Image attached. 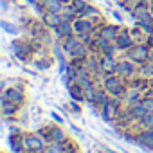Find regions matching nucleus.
Masks as SVG:
<instances>
[{"mask_svg":"<svg viewBox=\"0 0 153 153\" xmlns=\"http://www.w3.org/2000/svg\"><path fill=\"white\" fill-rule=\"evenodd\" d=\"M101 85H103V88H105L110 96L121 97L123 101H124V96H126V92H128V88H130L128 81H126V79H123L121 76H117V74H108V76H103Z\"/></svg>","mask_w":153,"mask_h":153,"instance_id":"f257e3e1","label":"nucleus"},{"mask_svg":"<svg viewBox=\"0 0 153 153\" xmlns=\"http://www.w3.org/2000/svg\"><path fill=\"white\" fill-rule=\"evenodd\" d=\"M11 49H13V54H15L16 59H20V61H24V63H33L36 51H34L31 40L27 42V40L16 38V40L11 42Z\"/></svg>","mask_w":153,"mask_h":153,"instance_id":"f03ea898","label":"nucleus"},{"mask_svg":"<svg viewBox=\"0 0 153 153\" xmlns=\"http://www.w3.org/2000/svg\"><path fill=\"white\" fill-rule=\"evenodd\" d=\"M123 108H124V101L121 97L110 96V99L101 106V117H103V121L105 123H115Z\"/></svg>","mask_w":153,"mask_h":153,"instance_id":"7ed1b4c3","label":"nucleus"},{"mask_svg":"<svg viewBox=\"0 0 153 153\" xmlns=\"http://www.w3.org/2000/svg\"><path fill=\"white\" fill-rule=\"evenodd\" d=\"M123 56L131 59L135 65H144V63L149 61V45L148 43H135L131 49L123 52Z\"/></svg>","mask_w":153,"mask_h":153,"instance_id":"20e7f679","label":"nucleus"},{"mask_svg":"<svg viewBox=\"0 0 153 153\" xmlns=\"http://www.w3.org/2000/svg\"><path fill=\"white\" fill-rule=\"evenodd\" d=\"M117 76H121L123 79L130 81L131 78L139 74V65H135L131 59H128L126 56H119V63H117Z\"/></svg>","mask_w":153,"mask_h":153,"instance_id":"39448f33","label":"nucleus"},{"mask_svg":"<svg viewBox=\"0 0 153 153\" xmlns=\"http://www.w3.org/2000/svg\"><path fill=\"white\" fill-rule=\"evenodd\" d=\"M45 146H47V140L40 137L36 131H24V148L27 149V153L45 149Z\"/></svg>","mask_w":153,"mask_h":153,"instance_id":"423d86ee","label":"nucleus"},{"mask_svg":"<svg viewBox=\"0 0 153 153\" xmlns=\"http://www.w3.org/2000/svg\"><path fill=\"white\" fill-rule=\"evenodd\" d=\"M137 135V144L148 151H153V128H140L139 124L133 126Z\"/></svg>","mask_w":153,"mask_h":153,"instance_id":"0eeeda50","label":"nucleus"},{"mask_svg":"<svg viewBox=\"0 0 153 153\" xmlns=\"http://www.w3.org/2000/svg\"><path fill=\"white\" fill-rule=\"evenodd\" d=\"M2 99H7L11 103H16L20 106H24L25 103V92L22 85H15V87H7L6 90H2Z\"/></svg>","mask_w":153,"mask_h":153,"instance_id":"6e6552de","label":"nucleus"},{"mask_svg":"<svg viewBox=\"0 0 153 153\" xmlns=\"http://www.w3.org/2000/svg\"><path fill=\"white\" fill-rule=\"evenodd\" d=\"M130 16L133 18V22H135V24L153 22V15H151V11H149V6H148V4H139V2H137V4L133 6V9H131Z\"/></svg>","mask_w":153,"mask_h":153,"instance_id":"1a4fd4ad","label":"nucleus"},{"mask_svg":"<svg viewBox=\"0 0 153 153\" xmlns=\"http://www.w3.org/2000/svg\"><path fill=\"white\" fill-rule=\"evenodd\" d=\"M115 47H117V51L123 54V52H126L128 49H131L133 45H135V40H133V36H131V33H130V29L128 27H123L121 29V33H119V36L115 38Z\"/></svg>","mask_w":153,"mask_h":153,"instance_id":"9d476101","label":"nucleus"},{"mask_svg":"<svg viewBox=\"0 0 153 153\" xmlns=\"http://www.w3.org/2000/svg\"><path fill=\"white\" fill-rule=\"evenodd\" d=\"M54 61H56V58H54L52 54H49V52L45 51V47H43L42 51H38V52L34 54L33 65H34L38 70H47V68H51V67L54 65Z\"/></svg>","mask_w":153,"mask_h":153,"instance_id":"9b49d317","label":"nucleus"},{"mask_svg":"<svg viewBox=\"0 0 153 153\" xmlns=\"http://www.w3.org/2000/svg\"><path fill=\"white\" fill-rule=\"evenodd\" d=\"M74 31H76V34H96L97 33V29H96V25L88 20V18H83V16H78L74 20Z\"/></svg>","mask_w":153,"mask_h":153,"instance_id":"f8f14e48","label":"nucleus"},{"mask_svg":"<svg viewBox=\"0 0 153 153\" xmlns=\"http://www.w3.org/2000/svg\"><path fill=\"white\" fill-rule=\"evenodd\" d=\"M47 139H49V142H51V140H54V142H67V140H68L65 130H63L61 124H58V123L47 124Z\"/></svg>","mask_w":153,"mask_h":153,"instance_id":"ddd939ff","label":"nucleus"},{"mask_svg":"<svg viewBox=\"0 0 153 153\" xmlns=\"http://www.w3.org/2000/svg\"><path fill=\"white\" fill-rule=\"evenodd\" d=\"M88 56H90V49H88L83 42H79L78 45L72 49V52L68 54V59L74 61V63H85V59H87Z\"/></svg>","mask_w":153,"mask_h":153,"instance_id":"4468645a","label":"nucleus"},{"mask_svg":"<svg viewBox=\"0 0 153 153\" xmlns=\"http://www.w3.org/2000/svg\"><path fill=\"white\" fill-rule=\"evenodd\" d=\"M121 29H123V27H121L119 24H105L103 27L97 29V34L103 36V38H106L108 42H115V38L119 36Z\"/></svg>","mask_w":153,"mask_h":153,"instance_id":"2eb2a0df","label":"nucleus"},{"mask_svg":"<svg viewBox=\"0 0 153 153\" xmlns=\"http://www.w3.org/2000/svg\"><path fill=\"white\" fill-rule=\"evenodd\" d=\"M52 33H54V36L58 38V42H61V40H65V38H68V36H74V34H76V31H74V22L63 20Z\"/></svg>","mask_w":153,"mask_h":153,"instance_id":"dca6fc26","label":"nucleus"},{"mask_svg":"<svg viewBox=\"0 0 153 153\" xmlns=\"http://www.w3.org/2000/svg\"><path fill=\"white\" fill-rule=\"evenodd\" d=\"M40 20H42V22H43V25H45V27H49L51 31H54V29L63 22L61 15H59V13H56V11H45V13L40 16Z\"/></svg>","mask_w":153,"mask_h":153,"instance_id":"f3484780","label":"nucleus"},{"mask_svg":"<svg viewBox=\"0 0 153 153\" xmlns=\"http://www.w3.org/2000/svg\"><path fill=\"white\" fill-rule=\"evenodd\" d=\"M117 63H119L117 56H101V72H103V76L115 74L117 72Z\"/></svg>","mask_w":153,"mask_h":153,"instance_id":"a211bd4d","label":"nucleus"},{"mask_svg":"<svg viewBox=\"0 0 153 153\" xmlns=\"http://www.w3.org/2000/svg\"><path fill=\"white\" fill-rule=\"evenodd\" d=\"M108 99H110V94L103 88V85H99V83H97V87H96V94H94V101H92V105H90V106H92V108H99V110H101V106H103Z\"/></svg>","mask_w":153,"mask_h":153,"instance_id":"6ab92c4d","label":"nucleus"},{"mask_svg":"<svg viewBox=\"0 0 153 153\" xmlns=\"http://www.w3.org/2000/svg\"><path fill=\"white\" fill-rule=\"evenodd\" d=\"M9 148L13 149V153H27V149L24 148V131L9 135Z\"/></svg>","mask_w":153,"mask_h":153,"instance_id":"aec40b11","label":"nucleus"},{"mask_svg":"<svg viewBox=\"0 0 153 153\" xmlns=\"http://www.w3.org/2000/svg\"><path fill=\"white\" fill-rule=\"evenodd\" d=\"M142 97H144V94H142L140 88L130 87L128 92H126V96H124V106H130V105H133L137 101H142Z\"/></svg>","mask_w":153,"mask_h":153,"instance_id":"412c9836","label":"nucleus"},{"mask_svg":"<svg viewBox=\"0 0 153 153\" xmlns=\"http://www.w3.org/2000/svg\"><path fill=\"white\" fill-rule=\"evenodd\" d=\"M128 110H130V114H131V117L139 123L144 115H148V110L144 108V105H142V101H137V103H133V105H130V106H126Z\"/></svg>","mask_w":153,"mask_h":153,"instance_id":"4be33fe9","label":"nucleus"},{"mask_svg":"<svg viewBox=\"0 0 153 153\" xmlns=\"http://www.w3.org/2000/svg\"><path fill=\"white\" fill-rule=\"evenodd\" d=\"M0 108H2V115H4V117H15L22 106L16 105V103H11V101H7V99H2V106H0Z\"/></svg>","mask_w":153,"mask_h":153,"instance_id":"5701e85b","label":"nucleus"},{"mask_svg":"<svg viewBox=\"0 0 153 153\" xmlns=\"http://www.w3.org/2000/svg\"><path fill=\"white\" fill-rule=\"evenodd\" d=\"M68 94H70V99H72V101H79V103L85 101V90H83L78 83H74V85L68 87Z\"/></svg>","mask_w":153,"mask_h":153,"instance_id":"b1692460","label":"nucleus"},{"mask_svg":"<svg viewBox=\"0 0 153 153\" xmlns=\"http://www.w3.org/2000/svg\"><path fill=\"white\" fill-rule=\"evenodd\" d=\"M81 40H79V36L78 34H74V36H68V38H65V40H61V47H63V51H65V54L68 56L70 52H72V49L78 45Z\"/></svg>","mask_w":153,"mask_h":153,"instance_id":"393cba45","label":"nucleus"},{"mask_svg":"<svg viewBox=\"0 0 153 153\" xmlns=\"http://www.w3.org/2000/svg\"><path fill=\"white\" fill-rule=\"evenodd\" d=\"M59 15H61V18H63V20H67V22H74L76 18L79 16V13L76 11L70 4H65V6H63V9L59 11Z\"/></svg>","mask_w":153,"mask_h":153,"instance_id":"a878e982","label":"nucleus"},{"mask_svg":"<svg viewBox=\"0 0 153 153\" xmlns=\"http://www.w3.org/2000/svg\"><path fill=\"white\" fill-rule=\"evenodd\" d=\"M40 2L43 4L45 11H56V13H59L63 9V6H65L61 0H40Z\"/></svg>","mask_w":153,"mask_h":153,"instance_id":"bb28decb","label":"nucleus"},{"mask_svg":"<svg viewBox=\"0 0 153 153\" xmlns=\"http://www.w3.org/2000/svg\"><path fill=\"white\" fill-rule=\"evenodd\" d=\"M65 146H67V142H54V140H51L45 146V153H65Z\"/></svg>","mask_w":153,"mask_h":153,"instance_id":"cd10ccee","label":"nucleus"},{"mask_svg":"<svg viewBox=\"0 0 153 153\" xmlns=\"http://www.w3.org/2000/svg\"><path fill=\"white\" fill-rule=\"evenodd\" d=\"M130 33H131V36H133V40H135V43H146V34H144V31L135 24L131 29H130Z\"/></svg>","mask_w":153,"mask_h":153,"instance_id":"c85d7f7f","label":"nucleus"},{"mask_svg":"<svg viewBox=\"0 0 153 153\" xmlns=\"http://www.w3.org/2000/svg\"><path fill=\"white\" fill-rule=\"evenodd\" d=\"M0 27H2L7 34H18L20 33V29H18V25H15V24H11V22H7V20H2V22H0Z\"/></svg>","mask_w":153,"mask_h":153,"instance_id":"c756f323","label":"nucleus"},{"mask_svg":"<svg viewBox=\"0 0 153 153\" xmlns=\"http://www.w3.org/2000/svg\"><path fill=\"white\" fill-rule=\"evenodd\" d=\"M68 4H70V6H72V7H74L76 11H78L79 15H81V13L85 11V7L88 6V2H87V0H70Z\"/></svg>","mask_w":153,"mask_h":153,"instance_id":"7c9ffc66","label":"nucleus"},{"mask_svg":"<svg viewBox=\"0 0 153 153\" xmlns=\"http://www.w3.org/2000/svg\"><path fill=\"white\" fill-rule=\"evenodd\" d=\"M140 128H153V114H148V115H144L139 123H137Z\"/></svg>","mask_w":153,"mask_h":153,"instance_id":"2f4dec72","label":"nucleus"},{"mask_svg":"<svg viewBox=\"0 0 153 153\" xmlns=\"http://www.w3.org/2000/svg\"><path fill=\"white\" fill-rule=\"evenodd\" d=\"M142 105L148 110V114H153V96H144L142 97Z\"/></svg>","mask_w":153,"mask_h":153,"instance_id":"473e14b6","label":"nucleus"},{"mask_svg":"<svg viewBox=\"0 0 153 153\" xmlns=\"http://www.w3.org/2000/svg\"><path fill=\"white\" fill-rule=\"evenodd\" d=\"M65 153H79V148H78V144H76L74 140H67V146H65Z\"/></svg>","mask_w":153,"mask_h":153,"instance_id":"72a5a7b5","label":"nucleus"},{"mask_svg":"<svg viewBox=\"0 0 153 153\" xmlns=\"http://www.w3.org/2000/svg\"><path fill=\"white\" fill-rule=\"evenodd\" d=\"M68 108H70V112L76 114V115H79V114H81V103H79V101H72V99H70Z\"/></svg>","mask_w":153,"mask_h":153,"instance_id":"f704fd0d","label":"nucleus"},{"mask_svg":"<svg viewBox=\"0 0 153 153\" xmlns=\"http://www.w3.org/2000/svg\"><path fill=\"white\" fill-rule=\"evenodd\" d=\"M51 117H52V121H54V123H58V124H65V119H63L59 114L52 112V114H51Z\"/></svg>","mask_w":153,"mask_h":153,"instance_id":"c9c22d12","label":"nucleus"},{"mask_svg":"<svg viewBox=\"0 0 153 153\" xmlns=\"http://www.w3.org/2000/svg\"><path fill=\"white\" fill-rule=\"evenodd\" d=\"M112 16H114V20H117V24H123V15L119 11H112Z\"/></svg>","mask_w":153,"mask_h":153,"instance_id":"e433bc0d","label":"nucleus"},{"mask_svg":"<svg viewBox=\"0 0 153 153\" xmlns=\"http://www.w3.org/2000/svg\"><path fill=\"white\" fill-rule=\"evenodd\" d=\"M11 133H22V130L16 128V126H11Z\"/></svg>","mask_w":153,"mask_h":153,"instance_id":"4c0bfd02","label":"nucleus"},{"mask_svg":"<svg viewBox=\"0 0 153 153\" xmlns=\"http://www.w3.org/2000/svg\"><path fill=\"white\" fill-rule=\"evenodd\" d=\"M105 153H117L115 149H110V148H105Z\"/></svg>","mask_w":153,"mask_h":153,"instance_id":"58836bf2","label":"nucleus"},{"mask_svg":"<svg viewBox=\"0 0 153 153\" xmlns=\"http://www.w3.org/2000/svg\"><path fill=\"white\" fill-rule=\"evenodd\" d=\"M149 61H153V47H149Z\"/></svg>","mask_w":153,"mask_h":153,"instance_id":"ea45409f","label":"nucleus"},{"mask_svg":"<svg viewBox=\"0 0 153 153\" xmlns=\"http://www.w3.org/2000/svg\"><path fill=\"white\" fill-rule=\"evenodd\" d=\"M149 11H151V15H153V0L149 2Z\"/></svg>","mask_w":153,"mask_h":153,"instance_id":"a19ab883","label":"nucleus"},{"mask_svg":"<svg viewBox=\"0 0 153 153\" xmlns=\"http://www.w3.org/2000/svg\"><path fill=\"white\" fill-rule=\"evenodd\" d=\"M31 153H45V149H40V151H31Z\"/></svg>","mask_w":153,"mask_h":153,"instance_id":"79ce46f5","label":"nucleus"},{"mask_svg":"<svg viewBox=\"0 0 153 153\" xmlns=\"http://www.w3.org/2000/svg\"><path fill=\"white\" fill-rule=\"evenodd\" d=\"M61 2H63V4H68V2H70V0H61Z\"/></svg>","mask_w":153,"mask_h":153,"instance_id":"37998d69","label":"nucleus"},{"mask_svg":"<svg viewBox=\"0 0 153 153\" xmlns=\"http://www.w3.org/2000/svg\"><path fill=\"white\" fill-rule=\"evenodd\" d=\"M151 36H153V33H151Z\"/></svg>","mask_w":153,"mask_h":153,"instance_id":"c03bdc74","label":"nucleus"},{"mask_svg":"<svg viewBox=\"0 0 153 153\" xmlns=\"http://www.w3.org/2000/svg\"><path fill=\"white\" fill-rule=\"evenodd\" d=\"M123 153H124V151H123Z\"/></svg>","mask_w":153,"mask_h":153,"instance_id":"a18cd8bd","label":"nucleus"}]
</instances>
